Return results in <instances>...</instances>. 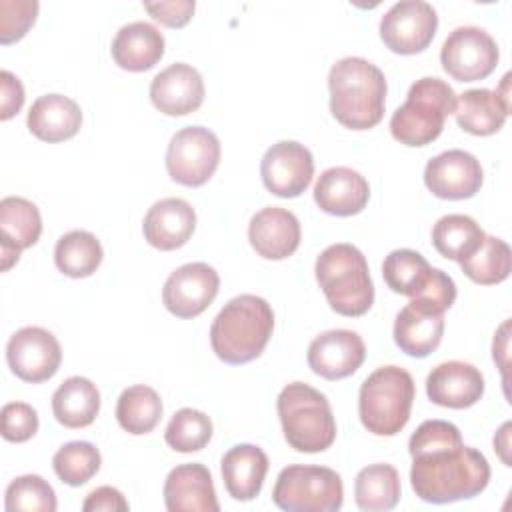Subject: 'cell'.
Returning a JSON list of instances; mask_svg holds the SVG:
<instances>
[{
  "mask_svg": "<svg viewBox=\"0 0 512 512\" xmlns=\"http://www.w3.org/2000/svg\"><path fill=\"white\" fill-rule=\"evenodd\" d=\"M410 484L430 504H450L478 496L490 482L486 456L464 446L460 430L446 420L422 422L408 440Z\"/></svg>",
  "mask_w": 512,
  "mask_h": 512,
  "instance_id": "cell-1",
  "label": "cell"
},
{
  "mask_svg": "<svg viewBox=\"0 0 512 512\" xmlns=\"http://www.w3.org/2000/svg\"><path fill=\"white\" fill-rule=\"evenodd\" d=\"M330 112L350 130H368L380 124L386 106L384 72L366 58L346 56L332 64L328 74Z\"/></svg>",
  "mask_w": 512,
  "mask_h": 512,
  "instance_id": "cell-2",
  "label": "cell"
},
{
  "mask_svg": "<svg viewBox=\"0 0 512 512\" xmlns=\"http://www.w3.org/2000/svg\"><path fill=\"white\" fill-rule=\"evenodd\" d=\"M272 330V306L256 294H240L216 314L210 326V344L222 362L248 364L264 352Z\"/></svg>",
  "mask_w": 512,
  "mask_h": 512,
  "instance_id": "cell-3",
  "label": "cell"
},
{
  "mask_svg": "<svg viewBox=\"0 0 512 512\" xmlns=\"http://www.w3.org/2000/svg\"><path fill=\"white\" fill-rule=\"evenodd\" d=\"M316 282L330 308L348 318L366 314L374 304V284L366 256L348 242L330 244L316 258Z\"/></svg>",
  "mask_w": 512,
  "mask_h": 512,
  "instance_id": "cell-4",
  "label": "cell"
},
{
  "mask_svg": "<svg viewBox=\"0 0 512 512\" xmlns=\"http://www.w3.org/2000/svg\"><path fill=\"white\" fill-rule=\"evenodd\" d=\"M276 408L290 448L316 454L328 450L336 440V420L330 402L310 384L292 382L284 386Z\"/></svg>",
  "mask_w": 512,
  "mask_h": 512,
  "instance_id": "cell-5",
  "label": "cell"
},
{
  "mask_svg": "<svg viewBox=\"0 0 512 512\" xmlns=\"http://www.w3.org/2000/svg\"><path fill=\"white\" fill-rule=\"evenodd\" d=\"M454 110V88L436 76H424L410 86L406 102L392 114L390 134L404 146H428L442 134Z\"/></svg>",
  "mask_w": 512,
  "mask_h": 512,
  "instance_id": "cell-6",
  "label": "cell"
},
{
  "mask_svg": "<svg viewBox=\"0 0 512 512\" xmlns=\"http://www.w3.org/2000/svg\"><path fill=\"white\" fill-rule=\"evenodd\" d=\"M416 386L408 370L400 366L376 368L360 386L358 414L374 436H394L410 420Z\"/></svg>",
  "mask_w": 512,
  "mask_h": 512,
  "instance_id": "cell-7",
  "label": "cell"
},
{
  "mask_svg": "<svg viewBox=\"0 0 512 512\" xmlns=\"http://www.w3.org/2000/svg\"><path fill=\"white\" fill-rule=\"evenodd\" d=\"M272 500L286 512H336L344 502V484L332 468L290 464L280 470Z\"/></svg>",
  "mask_w": 512,
  "mask_h": 512,
  "instance_id": "cell-8",
  "label": "cell"
},
{
  "mask_svg": "<svg viewBox=\"0 0 512 512\" xmlns=\"http://www.w3.org/2000/svg\"><path fill=\"white\" fill-rule=\"evenodd\" d=\"M220 164V140L204 126L180 128L166 150V170L182 186L206 184Z\"/></svg>",
  "mask_w": 512,
  "mask_h": 512,
  "instance_id": "cell-9",
  "label": "cell"
},
{
  "mask_svg": "<svg viewBox=\"0 0 512 512\" xmlns=\"http://www.w3.org/2000/svg\"><path fill=\"white\" fill-rule=\"evenodd\" d=\"M498 58L496 40L478 26L454 28L440 50L444 72L458 82H476L490 76Z\"/></svg>",
  "mask_w": 512,
  "mask_h": 512,
  "instance_id": "cell-10",
  "label": "cell"
},
{
  "mask_svg": "<svg viewBox=\"0 0 512 512\" xmlns=\"http://www.w3.org/2000/svg\"><path fill=\"white\" fill-rule=\"evenodd\" d=\"M438 28L432 4L422 0H402L390 6L380 18V38L396 54H418L430 46Z\"/></svg>",
  "mask_w": 512,
  "mask_h": 512,
  "instance_id": "cell-11",
  "label": "cell"
},
{
  "mask_svg": "<svg viewBox=\"0 0 512 512\" xmlns=\"http://www.w3.org/2000/svg\"><path fill=\"white\" fill-rule=\"evenodd\" d=\"M6 360L10 370L24 382L50 380L62 362V348L56 336L40 326H24L16 330L6 344Z\"/></svg>",
  "mask_w": 512,
  "mask_h": 512,
  "instance_id": "cell-12",
  "label": "cell"
},
{
  "mask_svg": "<svg viewBox=\"0 0 512 512\" xmlns=\"http://www.w3.org/2000/svg\"><path fill=\"white\" fill-rule=\"evenodd\" d=\"M260 176L266 190L274 196L296 198L312 182V152L296 140H280L264 152L260 162Z\"/></svg>",
  "mask_w": 512,
  "mask_h": 512,
  "instance_id": "cell-13",
  "label": "cell"
},
{
  "mask_svg": "<svg viewBox=\"0 0 512 512\" xmlns=\"http://www.w3.org/2000/svg\"><path fill=\"white\" fill-rule=\"evenodd\" d=\"M218 288L220 276L210 264L190 262L166 278L162 302L176 318H196L214 302Z\"/></svg>",
  "mask_w": 512,
  "mask_h": 512,
  "instance_id": "cell-14",
  "label": "cell"
},
{
  "mask_svg": "<svg viewBox=\"0 0 512 512\" xmlns=\"http://www.w3.org/2000/svg\"><path fill=\"white\" fill-rule=\"evenodd\" d=\"M484 172L480 160L466 150H446L424 168L426 188L442 200H466L480 192Z\"/></svg>",
  "mask_w": 512,
  "mask_h": 512,
  "instance_id": "cell-15",
  "label": "cell"
},
{
  "mask_svg": "<svg viewBox=\"0 0 512 512\" xmlns=\"http://www.w3.org/2000/svg\"><path fill=\"white\" fill-rule=\"evenodd\" d=\"M308 366L326 380H342L352 376L366 358V346L360 334L352 330H326L308 346Z\"/></svg>",
  "mask_w": 512,
  "mask_h": 512,
  "instance_id": "cell-16",
  "label": "cell"
},
{
  "mask_svg": "<svg viewBox=\"0 0 512 512\" xmlns=\"http://www.w3.org/2000/svg\"><path fill=\"white\" fill-rule=\"evenodd\" d=\"M150 100L166 116L196 112L204 102L202 74L186 62L170 64L152 78Z\"/></svg>",
  "mask_w": 512,
  "mask_h": 512,
  "instance_id": "cell-17",
  "label": "cell"
},
{
  "mask_svg": "<svg viewBox=\"0 0 512 512\" xmlns=\"http://www.w3.org/2000/svg\"><path fill=\"white\" fill-rule=\"evenodd\" d=\"M302 230L294 212L280 206L258 210L248 224V240L258 256L266 260H284L300 246Z\"/></svg>",
  "mask_w": 512,
  "mask_h": 512,
  "instance_id": "cell-18",
  "label": "cell"
},
{
  "mask_svg": "<svg viewBox=\"0 0 512 512\" xmlns=\"http://www.w3.org/2000/svg\"><path fill=\"white\" fill-rule=\"evenodd\" d=\"M426 394L438 406L464 410L482 398L484 376L468 362L448 360L430 370L426 378Z\"/></svg>",
  "mask_w": 512,
  "mask_h": 512,
  "instance_id": "cell-19",
  "label": "cell"
},
{
  "mask_svg": "<svg viewBox=\"0 0 512 512\" xmlns=\"http://www.w3.org/2000/svg\"><path fill=\"white\" fill-rule=\"evenodd\" d=\"M42 234L40 210L22 196L0 200V256L2 270L18 262L20 252L34 246Z\"/></svg>",
  "mask_w": 512,
  "mask_h": 512,
  "instance_id": "cell-20",
  "label": "cell"
},
{
  "mask_svg": "<svg viewBox=\"0 0 512 512\" xmlns=\"http://www.w3.org/2000/svg\"><path fill=\"white\" fill-rule=\"evenodd\" d=\"M164 504L170 512H218L210 470L200 462L172 468L164 482Z\"/></svg>",
  "mask_w": 512,
  "mask_h": 512,
  "instance_id": "cell-21",
  "label": "cell"
},
{
  "mask_svg": "<svg viewBox=\"0 0 512 512\" xmlns=\"http://www.w3.org/2000/svg\"><path fill=\"white\" fill-rule=\"evenodd\" d=\"M368 200V180L348 166H334L324 170L314 184V202L322 212L332 216L360 214Z\"/></svg>",
  "mask_w": 512,
  "mask_h": 512,
  "instance_id": "cell-22",
  "label": "cell"
},
{
  "mask_svg": "<svg viewBox=\"0 0 512 512\" xmlns=\"http://www.w3.org/2000/svg\"><path fill=\"white\" fill-rule=\"evenodd\" d=\"M196 228V212L182 198H162L154 202L142 222L144 238L150 246L170 252L184 246Z\"/></svg>",
  "mask_w": 512,
  "mask_h": 512,
  "instance_id": "cell-23",
  "label": "cell"
},
{
  "mask_svg": "<svg viewBox=\"0 0 512 512\" xmlns=\"http://www.w3.org/2000/svg\"><path fill=\"white\" fill-rule=\"evenodd\" d=\"M508 80L506 74L502 78V90H488V88H472L460 94L456 100V122L458 126L474 136H490L496 134L510 112V98H508Z\"/></svg>",
  "mask_w": 512,
  "mask_h": 512,
  "instance_id": "cell-24",
  "label": "cell"
},
{
  "mask_svg": "<svg viewBox=\"0 0 512 512\" xmlns=\"http://www.w3.org/2000/svg\"><path fill=\"white\" fill-rule=\"evenodd\" d=\"M114 62L128 72H146L164 56V36L150 22L124 24L110 46Z\"/></svg>",
  "mask_w": 512,
  "mask_h": 512,
  "instance_id": "cell-25",
  "label": "cell"
},
{
  "mask_svg": "<svg viewBox=\"0 0 512 512\" xmlns=\"http://www.w3.org/2000/svg\"><path fill=\"white\" fill-rule=\"evenodd\" d=\"M268 456L254 444L232 446L220 462L226 492L240 502L254 500L264 484L268 472Z\"/></svg>",
  "mask_w": 512,
  "mask_h": 512,
  "instance_id": "cell-26",
  "label": "cell"
},
{
  "mask_svg": "<svg viewBox=\"0 0 512 512\" xmlns=\"http://www.w3.org/2000/svg\"><path fill=\"white\" fill-rule=\"evenodd\" d=\"M26 124L42 142H64L78 134L82 126V110L68 96L44 94L30 106Z\"/></svg>",
  "mask_w": 512,
  "mask_h": 512,
  "instance_id": "cell-27",
  "label": "cell"
},
{
  "mask_svg": "<svg viewBox=\"0 0 512 512\" xmlns=\"http://www.w3.org/2000/svg\"><path fill=\"white\" fill-rule=\"evenodd\" d=\"M444 336V314H432L412 304H406L394 320L396 346L412 356L426 358L432 354Z\"/></svg>",
  "mask_w": 512,
  "mask_h": 512,
  "instance_id": "cell-28",
  "label": "cell"
},
{
  "mask_svg": "<svg viewBox=\"0 0 512 512\" xmlns=\"http://www.w3.org/2000/svg\"><path fill=\"white\" fill-rule=\"evenodd\" d=\"M54 418L66 428H86L100 412V392L84 376L66 378L52 394Z\"/></svg>",
  "mask_w": 512,
  "mask_h": 512,
  "instance_id": "cell-29",
  "label": "cell"
},
{
  "mask_svg": "<svg viewBox=\"0 0 512 512\" xmlns=\"http://www.w3.org/2000/svg\"><path fill=\"white\" fill-rule=\"evenodd\" d=\"M402 496L400 474L390 464H370L362 468L354 482L356 506L364 512L392 510Z\"/></svg>",
  "mask_w": 512,
  "mask_h": 512,
  "instance_id": "cell-30",
  "label": "cell"
},
{
  "mask_svg": "<svg viewBox=\"0 0 512 512\" xmlns=\"http://www.w3.org/2000/svg\"><path fill=\"white\" fill-rule=\"evenodd\" d=\"M484 230L466 214H446L432 228V244L440 256L460 262L484 242Z\"/></svg>",
  "mask_w": 512,
  "mask_h": 512,
  "instance_id": "cell-31",
  "label": "cell"
},
{
  "mask_svg": "<svg viewBox=\"0 0 512 512\" xmlns=\"http://www.w3.org/2000/svg\"><path fill=\"white\" fill-rule=\"evenodd\" d=\"M104 250L100 240L86 230H70L58 238L54 248L56 268L70 278L92 276L102 264Z\"/></svg>",
  "mask_w": 512,
  "mask_h": 512,
  "instance_id": "cell-32",
  "label": "cell"
},
{
  "mask_svg": "<svg viewBox=\"0 0 512 512\" xmlns=\"http://www.w3.org/2000/svg\"><path fill=\"white\" fill-rule=\"evenodd\" d=\"M434 268L428 260L410 248L392 250L382 262V276L386 286L402 296L414 298L432 280Z\"/></svg>",
  "mask_w": 512,
  "mask_h": 512,
  "instance_id": "cell-33",
  "label": "cell"
},
{
  "mask_svg": "<svg viewBox=\"0 0 512 512\" xmlns=\"http://www.w3.org/2000/svg\"><path fill=\"white\" fill-rule=\"evenodd\" d=\"M162 418V400L158 392L146 384H136L118 396L116 404V420L118 424L134 434H148L152 432Z\"/></svg>",
  "mask_w": 512,
  "mask_h": 512,
  "instance_id": "cell-34",
  "label": "cell"
},
{
  "mask_svg": "<svg viewBox=\"0 0 512 512\" xmlns=\"http://www.w3.org/2000/svg\"><path fill=\"white\" fill-rule=\"evenodd\" d=\"M462 272L476 284L490 286L504 282L512 270V252L510 246L496 236H484L480 248L468 258L458 262Z\"/></svg>",
  "mask_w": 512,
  "mask_h": 512,
  "instance_id": "cell-35",
  "label": "cell"
},
{
  "mask_svg": "<svg viewBox=\"0 0 512 512\" xmlns=\"http://www.w3.org/2000/svg\"><path fill=\"white\" fill-rule=\"evenodd\" d=\"M102 464V456L98 448L84 440L66 442L52 456V468L56 476L68 486L86 484Z\"/></svg>",
  "mask_w": 512,
  "mask_h": 512,
  "instance_id": "cell-36",
  "label": "cell"
},
{
  "mask_svg": "<svg viewBox=\"0 0 512 512\" xmlns=\"http://www.w3.org/2000/svg\"><path fill=\"white\" fill-rule=\"evenodd\" d=\"M212 438V420L196 408H180L170 418L164 440L176 452H198L208 446Z\"/></svg>",
  "mask_w": 512,
  "mask_h": 512,
  "instance_id": "cell-37",
  "label": "cell"
},
{
  "mask_svg": "<svg viewBox=\"0 0 512 512\" xmlns=\"http://www.w3.org/2000/svg\"><path fill=\"white\" fill-rule=\"evenodd\" d=\"M8 512L32 510V512H54L58 508L54 488L38 474H24L14 478L6 488Z\"/></svg>",
  "mask_w": 512,
  "mask_h": 512,
  "instance_id": "cell-38",
  "label": "cell"
},
{
  "mask_svg": "<svg viewBox=\"0 0 512 512\" xmlns=\"http://www.w3.org/2000/svg\"><path fill=\"white\" fill-rule=\"evenodd\" d=\"M36 16V0H0V42L12 44L24 38Z\"/></svg>",
  "mask_w": 512,
  "mask_h": 512,
  "instance_id": "cell-39",
  "label": "cell"
},
{
  "mask_svg": "<svg viewBox=\"0 0 512 512\" xmlns=\"http://www.w3.org/2000/svg\"><path fill=\"white\" fill-rule=\"evenodd\" d=\"M2 438L8 442H26L38 432V412L26 402H8L2 406Z\"/></svg>",
  "mask_w": 512,
  "mask_h": 512,
  "instance_id": "cell-40",
  "label": "cell"
},
{
  "mask_svg": "<svg viewBox=\"0 0 512 512\" xmlns=\"http://www.w3.org/2000/svg\"><path fill=\"white\" fill-rule=\"evenodd\" d=\"M146 12L168 28H182L194 14V0H170V2H144Z\"/></svg>",
  "mask_w": 512,
  "mask_h": 512,
  "instance_id": "cell-41",
  "label": "cell"
},
{
  "mask_svg": "<svg viewBox=\"0 0 512 512\" xmlns=\"http://www.w3.org/2000/svg\"><path fill=\"white\" fill-rule=\"evenodd\" d=\"M0 120H10L14 114L20 112L24 104V86L22 82L8 70L0 72Z\"/></svg>",
  "mask_w": 512,
  "mask_h": 512,
  "instance_id": "cell-42",
  "label": "cell"
},
{
  "mask_svg": "<svg viewBox=\"0 0 512 512\" xmlns=\"http://www.w3.org/2000/svg\"><path fill=\"white\" fill-rule=\"evenodd\" d=\"M128 508L130 506L122 492L112 486H100L92 490L82 504L84 512H128Z\"/></svg>",
  "mask_w": 512,
  "mask_h": 512,
  "instance_id": "cell-43",
  "label": "cell"
},
{
  "mask_svg": "<svg viewBox=\"0 0 512 512\" xmlns=\"http://www.w3.org/2000/svg\"><path fill=\"white\" fill-rule=\"evenodd\" d=\"M510 422H506V424H502V428L496 432V436H494V450L500 454V458H502V462L506 464V466H510V458H508V448H510Z\"/></svg>",
  "mask_w": 512,
  "mask_h": 512,
  "instance_id": "cell-44",
  "label": "cell"
}]
</instances>
